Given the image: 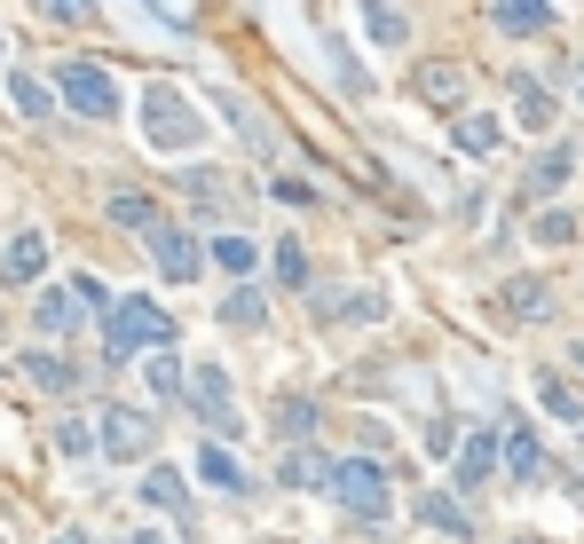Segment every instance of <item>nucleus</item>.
I'll list each match as a JSON object with an SVG mask.
<instances>
[{"label":"nucleus","mask_w":584,"mask_h":544,"mask_svg":"<svg viewBox=\"0 0 584 544\" xmlns=\"http://www.w3.org/2000/svg\"><path fill=\"white\" fill-rule=\"evenodd\" d=\"M142 497H150L158 513H190V489H182L175 466H150V474H142Z\"/></svg>","instance_id":"f8f14e48"},{"label":"nucleus","mask_w":584,"mask_h":544,"mask_svg":"<svg viewBox=\"0 0 584 544\" xmlns=\"http://www.w3.org/2000/svg\"><path fill=\"white\" fill-rule=\"evenodd\" d=\"M568 166H576L568 150H545V158H537V190H561V181H568Z\"/></svg>","instance_id":"393cba45"},{"label":"nucleus","mask_w":584,"mask_h":544,"mask_svg":"<svg viewBox=\"0 0 584 544\" xmlns=\"http://www.w3.org/2000/svg\"><path fill=\"white\" fill-rule=\"evenodd\" d=\"M40 268H48V237H40V229H24L9 253H0V277H9V285H32Z\"/></svg>","instance_id":"1a4fd4ad"},{"label":"nucleus","mask_w":584,"mask_h":544,"mask_svg":"<svg viewBox=\"0 0 584 544\" xmlns=\"http://www.w3.org/2000/svg\"><path fill=\"white\" fill-rule=\"evenodd\" d=\"M150 395H182V363L175 355H150Z\"/></svg>","instance_id":"5701e85b"},{"label":"nucleus","mask_w":584,"mask_h":544,"mask_svg":"<svg viewBox=\"0 0 584 544\" xmlns=\"http://www.w3.org/2000/svg\"><path fill=\"white\" fill-rule=\"evenodd\" d=\"M506 308H514V316H545L553 300H545V285H537V277H522V285H506Z\"/></svg>","instance_id":"412c9836"},{"label":"nucleus","mask_w":584,"mask_h":544,"mask_svg":"<svg viewBox=\"0 0 584 544\" xmlns=\"http://www.w3.org/2000/svg\"><path fill=\"white\" fill-rule=\"evenodd\" d=\"M277 277H285V285H308V260H300V245H285V253H277Z\"/></svg>","instance_id":"bb28decb"},{"label":"nucleus","mask_w":584,"mask_h":544,"mask_svg":"<svg viewBox=\"0 0 584 544\" xmlns=\"http://www.w3.org/2000/svg\"><path fill=\"white\" fill-rule=\"evenodd\" d=\"M514 119H522L529 135H545V127H553V96H545L537 79H514Z\"/></svg>","instance_id":"ddd939ff"},{"label":"nucleus","mask_w":584,"mask_h":544,"mask_svg":"<svg viewBox=\"0 0 584 544\" xmlns=\"http://www.w3.org/2000/svg\"><path fill=\"white\" fill-rule=\"evenodd\" d=\"M135 111H142L150 150H166V158H198V150H206V111L182 96V87H166V79L142 87V103H135Z\"/></svg>","instance_id":"f257e3e1"},{"label":"nucleus","mask_w":584,"mask_h":544,"mask_svg":"<svg viewBox=\"0 0 584 544\" xmlns=\"http://www.w3.org/2000/svg\"><path fill=\"white\" fill-rule=\"evenodd\" d=\"M190 403H198V418H206L214 434H245V418H237V395H229V372H221V363H198Z\"/></svg>","instance_id":"423d86ee"},{"label":"nucleus","mask_w":584,"mask_h":544,"mask_svg":"<svg viewBox=\"0 0 584 544\" xmlns=\"http://www.w3.org/2000/svg\"><path fill=\"white\" fill-rule=\"evenodd\" d=\"M56 544H88V536H79V528H63V536H56Z\"/></svg>","instance_id":"2f4dec72"},{"label":"nucleus","mask_w":584,"mask_h":544,"mask_svg":"<svg viewBox=\"0 0 584 544\" xmlns=\"http://www.w3.org/2000/svg\"><path fill=\"white\" fill-rule=\"evenodd\" d=\"M198 474H206L214 489H245V466L229 458V449H198Z\"/></svg>","instance_id":"f3484780"},{"label":"nucleus","mask_w":584,"mask_h":544,"mask_svg":"<svg viewBox=\"0 0 584 544\" xmlns=\"http://www.w3.org/2000/svg\"><path fill=\"white\" fill-rule=\"evenodd\" d=\"M9 103H17L24 119H40V111H48V87H40L32 71H9Z\"/></svg>","instance_id":"a211bd4d"},{"label":"nucleus","mask_w":584,"mask_h":544,"mask_svg":"<svg viewBox=\"0 0 584 544\" xmlns=\"http://www.w3.org/2000/svg\"><path fill=\"white\" fill-rule=\"evenodd\" d=\"M32 379H40V387H71V372H63L56 355H32Z\"/></svg>","instance_id":"cd10ccee"},{"label":"nucleus","mask_w":584,"mask_h":544,"mask_svg":"<svg viewBox=\"0 0 584 544\" xmlns=\"http://www.w3.org/2000/svg\"><path fill=\"white\" fill-rule=\"evenodd\" d=\"M458 150H497V119L489 111H466L458 119Z\"/></svg>","instance_id":"aec40b11"},{"label":"nucleus","mask_w":584,"mask_h":544,"mask_svg":"<svg viewBox=\"0 0 584 544\" xmlns=\"http://www.w3.org/2000/svg\"><path fill=\"white\" fill-rule=\"evenodd\" d=\"M497 458H506V466H514L522 482H529V474H545V449H537V434H529L522 418L506 426V442H497Z\"/></svg>","instance_id":"9d476101"},{"label":"nucleus","mask_w":584,"mask_h":544,"mask_svg":"<svg viewBox=\"0 0 584 544\" xmlns=\"http://www.w3.org/2000/svg\"><path fill=\"white\" fill-rule=\"evenodd\" d=\"M561 24V9H545V0H506V9H497V32H553Z\"/></svg>","instance_id":"9b49d317"},{"label":"nucleus","mask_w":584,"mask_h":544,"mask_svg":"<svg viewBox=\"0 0 584 544\" xmlns=\"http://www.w3.org/2000/svg\"><path fill=\"white\" fill-rule=\"evenodd\" d=\"M56 96H63L71 111H88V119H111V111H119V79H111L103 63H63V71H56Z\"/></svg>","instance_id":"20e7f679"},{"label":"nucleus","mask_w":584,"mask_h":544,"mask_svg":"<svg viewBox=\"0 0 584 544\" xmlns=\"http://www.w3.org/2000/svg\"><path fill=\"white\" fill-rule=\"evenodd\" d=\"M364 32H372L379 48H395V40L410 32V17H403V9H364Z\"/></svg>","instance_id":"6ab92c4d"},{"label":"nucleus","mask_w":584,"mask_h":544,"mask_svg":"<svg viewBox=\"0 0 584 544\" xmlns=\"http://www.w3.org/2000/svg\"><path fill=\"white\" fill-rule=\"evenodd\" d=\"M150 253H158V268H166L175 285H182V277H198V245H190L175 221H158V229H150Z\"/></svg>","instance_id":"0eeeda50"},{"label":"nucleus","mask_w":584,"mask_h":544,"mask_svg":"<svg viewBox=\"0 0 584 544\" xmlns=\"http://www.w3.org/2000/svg\"><path fill=\"white\" fill-rule=\"evenodd\" d=\"M175 339V316H166L158 300H142V293H127V300H111V324H103V347L127 363L135 347H166Z\"/></svg>","instance_id":"7ed1b4c3"},{"label":"nucleus","mask_w":584,"mask_h":544,"mask_svg":"<svg viewBox=\"0 0 584 544\" xmlns=\"http://www.w3.org/2000/svg\"><path fill=\"white\" fill-rule=\"evenodd\" d=\"M489 466H497V442H489V434H474V442H466V449H458V482H466V489H474V482H482V474H489Z\"/></svg>","instance_id":"dca6fc26"},{"label":"nucleus","mask_w":584,"mask_h":544,"mask_svg":"<svg viewBox=\"0 0 584 544\" xmlns=\"http://www.w3.org/2000/svg\"><path fill=\"white\" fill-rule=\"evenodd\" d=\"M537 395H545V411H553V418H568V426L584 418V411H576V395H568L561 379H537Z\"/></svg>","instance_id":"b1692460"},{"label":"nucleus","mask_w":584,"mask_h":544,"mask_svg":"<svg viewBox=\"0 0 584 544\" xmlns=\"http://www.w3.org/2000/svg\"><path fill=\"white\" fill-rule=\"evenodd\" d=\"M127 544H166V536H158V528H135V536H127Z\"/></svg>","instance_id":"7c9ffc66"},{"label":"nucleus","mask_w":584,"mask_h":544,"mask_svg":"<svg viewBox=\"0 0 584 544\" xmlns=\"http://www.w3.org/2000/svg\"><path fill=\"white\" fill-rule=\"evenodd\" d=\"M88 308H103V285H96V277H71L63 293H48V300H40V332H48V339H63V332L88 324Z\"/></svg>","instance_id":"39448f33"},{"label":"nucleus","mask_w":584,"mask_h":544,"mask_svg":"<svg viewBox=\"0 0 584 544\" xmlns=\"http://www.w3.org/2000/svg\"><path fill=\"white\" fill-rule=\"evenodd\" d=\"M419 513H427V521H435V528H443V536H458V544H466V536H474V513H466V505H451V497H427V505H419Z\"/></svg>","instance_id":"2eb2a0df"},{"label":"nucleus","mask_w":584,"mask_h":544,"mask_svg":"<svg viewBox=\"0 0 584 544\" xmlns=\"http://www.w3.org/2000/svg\"><path fill=\"white\" fill-rule=\"evenodd\" d=\"M576 363H584V347H576Z\"/></svg>","instance_id":"473e14b6"},{"label":"nucleus","mask_w":584,"mask_h":544,"mask_svg":"<svg viewBox=\"0 0 584 544\" xmlns=\"http://www.w3.org/2000/svg\"><path fill=\"white\" fill-rule=\"evenodd\" d=\"M111 221H142V229H158V206H150V198H111Z\"/></svg>","instance_id":"a878e982"},{"label":"nucleus","mask_w":584,"mask_h":544,"mask_svg":"<svg viewBox=\"0 0 584 544\" xmlns=\"http://www.w3.org/2000/svg\"><path fill=\"white\" fill-rule=\"evenodd\" d=\"M537 237H545V245H568V237H576V221H568V214H545V221H537Z\"/></svg>","instance_id":"c85d7f7f"},{"label":"nucleus","mask_w":584,"mask_h":544,"mask_svg":"<svg viewBox=\"0 0 584 544\" xmlns=\"http://www.w3.org/2000/svg\"><path fill=\"white\" fill-rule=\"evenodd\" d=\"M221 119L245 135V142H254V150H269V119L254 111V103H237V96H221Z\"/></svg>","instance_id":"4468645a"},{"label":"nucleus","mask_w":584,"mask_h":544,"mask_svg":"<svg viewBox=\"0 0 584 544\" xmlns=\"http://www.w3.org/2000/svg\"><path fill=\"white\" fill-rule=\"evenodd\" d=\"M229 324H261V293H237L229 300Z\"/></svg>","instance_id":"c756f323"},{"label":"nucleus","mask_w":584,"mask_h":544,"mask_svg":"<svg viewBox=\"0 0 584 544\" xmlns=\"http://www.w3.org/2000/svg\"><path fill=\"white\" fill-rule=\"evenodd\" d=\"M324 489H331V505L356 513V521H387V513H395V482H387L372 458H340V466L324 474Z\"/></svg>","instance_id":"f03ea898"},{"label":"nucleus","mask_w":584,"mask_h":544,"mask_svg":"<svg viewBox=\"0 0 584 544\" xmlns=\"http://www.w3.org/2000/svg\"><path fill=\"white\" fill-rule=\"evenodd\" d=\"M214 260L245 277V268H254V237H214Z\"/></svg>","instance_id":"4be33fe9"},{"label":"nucleus","mask_w":584,"mask_h":544,"mask_svg":"<svg viewBox=\"0 0 584 544\" xmlns=\"http://www.w3.org/2000/svg\"><path fill=\"white\" fill-rule=\"evenodd\" d=\"M103 449H111V458L150 449V418H142V411H103Z\"/></svg>","instance_id":"6e6552de"}]
</instances>
